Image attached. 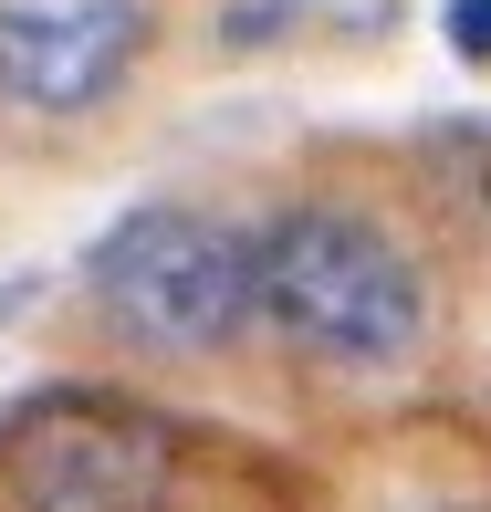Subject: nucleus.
Wrapping results in <instances>:
<instances>
[{
	"mask_svg": "<svg viewBox=\"0 0 491 512\" xmlns=\"http://www.w3.org/2000/svg\"><path fill=\"white\" fill-rule=\"evenodd\" d=\"M251 241H262V314L283 324L303 356H324V366H408L429 345V283H418L408 241L387 220L303 199L283 220H262Z\"/></svg>",
	"mask_w": 491,
	"mask_h": 512,
	"instance_id": "1",
	"label": "nucleus"
},
{
	"mask_svg": "<svg viewBox=\"0 0 491 512\" xmlns=\"http://www.w3.org/2000/svg\"><path fill=\"white\" fill-rule=\"evenodd\" d=\"M84 293L147 356H220L262 314V241L209 220V209L147 199L84 251Z\"/></svg>",
	"mask_w": 491,
	"mask_h": 512,
	"instance_id": "2",
	"label": "nucleus"
},
{
	"mask_svg": "<svg viewBox=\"0 0 491 512\" xmlns=\"http://www.w3.org/2000/svg\"><path fill=\"white\" fill-rule=\"evenodd\" d=\"M0 471L21 512H157L168 502V429L115 398H42L0 429Z\"/></svg>",
	"mask_w": 491,
	"mask_h": 512,
	"instance_id": "3",
	"label": "nucleus"
},
{
	"mask_svg": "<svg viewBox=\"0 0 491 512\" xmlns=\"http://www.w3.org/2000/svg\"><path fill=\"white\" fill-rule=\"evenodd\" d=\"M147 42V0H0V95L21 115H95Z\"/></svg>",
	"mask_w": 491,
	"mask_h": 512,
	"instance_id": "4",
	"label": "nucleus"
},
{
	"mask_svg": "<svg viewBox=\"0 0 491 512\" xmlns=\"http://www.w3.org/2000/svg\"><path fill=\"white\" fill-rule=\"evenodd\" d=\"M439 21H450V53L460 63H491V0H450Z\"/></svg>",
	"mask_w": 491,
	"mask_h": 512,
	"instance_id": "5",
	"label": "nucleus"
},
{
	"mask_svg": "<svg viewBox=\"0 0 491 512\" xmlns=\"http://www.w3.org/2000/svg\"><path fill=\"white\" fill-rule=\"evenodd\" d=\"M481 199H491V136H481Z\"/></svg>",
	"mask_w": 491,
	"mask_h": 512,
	"instance_id": "6",
	"label": "nucleus"
}]
</instances>
